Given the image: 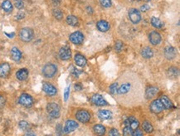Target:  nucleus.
Instances as JSON below:
<instances>
[{"label": "nucleus", "mask_w": 180, "mask_h": 136, "mask_svg": "<svg viewBox=\"0 0 180 136\" xmlns=\"http://www.w3.org/2000/svg\"><path fill=\"white\" fill-rule=\"evenodd\" d=\"M115 99L121 105L131 106L140 103L143 94V83L135 73L126 72L119 80Z\"/></svg>", "instance_id": "nucleus-1"}, {"label": "nucleus", "mask_w": 180, "mask_h": 136, "mask_svg": "<svg viewBox=\"0 0 180 136\" xmlns=\"http://www.w3.org/2000/svg\"><path fill=\"white\" fill-rule=\"evenodd\" d=\"M57 71V66L54 64H52V63H48V64L44 66L43 69H42V74L47 78H52L56 75Z\"/></svg>", "instance_id": "nucleus-2"}, {"label": "nucleus", "mask_w": 180, "mask_h": 136, "mask_svg": "<svg viewBox=\"0 0 180 136\" xmlns=\"http://www.w3.org/2000/svg\"><path fill=\"white\" fill-rule=\"evenodd\" d=\"M33 36H34V32L32 31V29L29 28V27H24L19 32L20 39L25 42L32 41L33 38Z\"/></svg>", "instance_id": "nucleus-3"}, {"label": "nucleus", "mask_w": 180, "mask_h": 136, "mask_svg": "<svg viewBox=\"0 0 180 136\" xmlns=\"http://www.w3.org/2000/svg\"><path fill=\"white\" fill-rule=\"evenodd\" d=\"M47 111L52 118L57 119L60 116V107L56 103H49L47 105Z\"/></svg>", "instance_id": "nucleus-4"}, {"label": "nucleus", "mask_w": 180, "mask_h": 136, "mask_svg": "<svg viewBox=\"0 0 180 136\" xmlns=\"http://www.w3.org/2000/svg\"><path fill=\"white\" fill-rule=\"evenodd\" d=\"M18 102H19V104H21L25 107H31L32 105H33V99L30 95L24 93V94H22L21 96L19 97Z\"/></svg>", "instance_id": "nucleus-5"}, {"label": "nucleus", "mask_w": 180, "mask_h": 136, "mask_svg": "<svg viewBox=\"0 0 180 136\" xmlns=\"http://www.w3.org/2000/svg\"><path fill=\"white\" fill-rule=\"evenodd\" d=\"M129 18L134 24H136L140 22L141 15L140 11L136 9H130L129 11Z\"/></svg>", "instance_id": "nucleus-6"}, {"label": "nucleus", "mask_w": 180, "mask_h": 136, "mask_svg": "<svg viewBox=\"0 0 180 136\" xmlns=\"http://www.w3.org/2000/svg\"><path fill=\"white\" fill-rule=\"evenodd\" d=\"M76 119L78 121L81 122V123H86L91 119V114H90V113L88 112L87 110H81L76 112Z\"/></svg>", "instance_id": "nucleus-7"}, {"label": "nucleus", "mask_w": 180, "mask_h": 136, "mask_svg": "<svg viewBox=\"0 0 180 136\" xmlns=\"http://www.w3.org/2000/svg\"><path fill=\"white\" fill-rule=\"evenodd\" d=\"M163 106L159 99H156L150 104V110L154 114H159L163 110Z\"/></svg>", "instance_id": "nucleus-8"}, {"label": "nucleus", "mask_w": 180, "mask_h": 136, "mask_svg": "<svg viewBox=\"0 0 180 136\" xmlns=\"http://www.w3.org/2000/svg\"><path fill=\"white\" fill-rule=\"evenodd\" d=\"M70 41L72 43L76 45L82 43L84 41V35L81 32H75L70 35Z\"/></svg>", "instance_id": "nucleus-9"}, {"label": "nucleus", "mask_w": 180, "mask_h": 136, "mask_svg": "<svg viewBox=\"0 0 180 136\" xmlns=\"http://www.w3.org/2000/svg\"><path fill=\"white\" fill-rule=\"evenodd\" d=\"M59 57L62 60L66 61V60H69L71 57V51L69 47H62V48L60 49L59 51Z\"/></svg>", "instance_id": "nucleus-10"}, {"label": "nucleus", "mask_w": 180, "mask_h": 136, "mask_svg": "<svg viewBox=\"0 0 180 136\" xmlns=\"http://www.w3.org/2000/svg\"><path fill=\"white\" fill-rule=\"evenodd\" d=\"M42 90H43L44 92L46 93L47 95L50 96H55V95H57V88L50 83H43Z\"/></svg>", "instance_id": "nucleus-11"}, {"label": "nucleus", "mask_w": 180, "mask_h": 136, "mask_svg": "<svg viewBox=\"0 0 180 136\" xmlns=\"http://www.w3.org/2000/svg\"><path fill=\"white\" fill-rule=\"evenodd\" d=\"M149 39L150 43L155 46V45H158V44L160 43V42H161V35L158 33V32L153 31L149 33Z\"/></svg>", "instance_id": "nucleus-12"}, {"label": "nucleus", "mask_w": 180, "mask_h": 136, "mask_svg": "<svg viewBox=\"0 0 180 136\" xmlns=\"http://www.w3.org/2000/svg\"><path fill=\"white\" fill-rule=\"evenodd\" d=\"M78 128V124L76 123L74 120L69 119L67 120L65 124V127H64V132L66 134L71 133V132L74 131Z\"/></svg>", "instance_id": "nucleus-13"}, {"label": "nucleus", "mask_w": 180, "mask_h": 136, "mask_svg": "<svg viewBox=\"0 0 180 136\" xmlns=\"http://www.w3.org/2000/svg\"><path fill=\"white\" fill-rule=\"evenodd\" d=\"M164 56L168 60H173L177 56V50L175 49V47L168 46L164 49Z\"/></svg>", "instance_id": "nucleus-14"}, {"label": "nucleus", "mask_w": 180, "mask_h": 136, "mask_svg": "<svg viewBox=\"0 0 180 136\" xmlns=\"http://www.w3.org/2000/svg\"><path fill=\"white\" fill-rule=\"evenodd\" d=\"M91 101H92L93 104H95L96 105H98V106H105V105H108V103L103 98V96H101V95H99V94L94 95L91 97Z\"/></svg>", "instance_id": "nucleus-15"}, {"label": "nucleus", "mask_w": 180, "mask_h": 136, "mask_svg": "<svg viewBox=\"0 0 180 136\" xmlns=\"http://www.w3.org/2000/svg\"><path fill=\"white\" fill-rule=\"evenodd\" d=\"M125 126H130L133 130H135L139 127V121L138 119H135V117H130L128 118L125 121Z\"/></svg>", "instance_id": "nucleus-16"}, {"label": "nucleus", "mask_w": 180, "mask_h": 136, "mask_svg": "<svg viewBox=\"0 0 180 136\" xmlns=\"http://www.w3.org/2000/svg\"><path fill=\"white\" fill-rule=\"evenodd\" d=\"M10 73V65L9 63H2L0 65V77H7Z\"/></svg>", "instance_id": "nucleus-17"}, {"label": "nucleus", "mask_w": 180, "mask_h": 136, "mask_svg": "<svg viewBox=\"0 0 180 136\" xmlns=\"http://www.w3.org/2000/svg\"><path fill=\"white\" fill-rule=\"evenodd\" d=\"M158 92V88L154 87V86H150L148 87L145 91V97L146 99L150 100L152 98H154Z\"/></svg>", "instance_id": "nucleus-18"}, {"label": "nucleus", "mask_w": 180, "mask_h": 136, "mask_svg": "<svg viewBox=\"0 0 180 136\" xmlns=\"http://www.w3.org/2000/svg\"><path fill=\"white\" fill-rule=\"evenodd\" d=\"M74 59L76 64L78 66L83 67V66H85L86 65V62H87L86 59L85 57H83L82 55H81V54H76V55H75Z\"/></svg>", "instance_id": "nucleus-19"}, {"label": "nucleus", "mask_w": 180, "mask_h": 136, "mask_svg": "<svg viewBox=\"0 0 180 136\" xmlns=\"http://www.w3.org/2000/svg\"><path fill=\"white\" fill-rule=\"evenodd\" d=\"M161 103H162L164 109H167V110H169V109H172L174 107V105L172 103V101L169 100V98L166 96H161V98L159 99Z\"/></svg>", "instance_id": "nucleus-20"}, {"label": "nucleus", "mask_w": 180, "mask_h": 136, "mask_svg": "<svg viewBox=\"0 0 180 136\" xmlns=\"http://www.w3.org/2000/svg\"><path fill=\"white\" fill-rule=\"evenodd\" d=\"M98 117L102 119V120H106V119H110L112 117V113L110 110H101L98 112Z\"/></svg>", "instance_id": "nucleus-21"}, {"label": "nucleus", "mask_w": 180, "mask_h": 136, "mask_svg": "<svg viewBox=\"0 0 180 136\" xmlns=\"http://www.w3.org/2000/svg\"><path fill=\"white\" fill-rule=\"evenodd\" d=\"M96 27L98 30L101 32H107L110 29V24L108 22H106L105 20H101L96 23Z\"/></svg>", "instance_id": "nucleus-22"}, {"label": "nucleus", "mask_w": 180, "mask_h": 136, "mask_svg": "<svg viewBox=\"0 0 180 136\" xmlns=\"http://www.w3.org/2000/svg\"><path fill=\"white\" fill-rule=\"evenodd\" d=\"M27 76H28V71L26 68H22L18 70L16 73V77L19 81H25L27 78Z\"/></svg>", "instance_id": "nucleus-23"}, {"label": "nucleus", "mask_w": 180, "mask_h": 136, "mask_svg": "<svg viewBox=\"0 0 180 136\" xmlns=\"http://www.w3.org/2000/svg\"><path fill=\"white\" fill-rule=\"evenodd\" d=\"M11 57L13 58V61L19 62L22 58V53L17 47H13L11 50Z\"/></svg>", "instance_id": "nucleus-24"}, {"label": "nucleus", "mask_w": 180, "mask_h": 136, "mask_svg": "<svg viewBox=\"0 0 180 136\" xmlns=\"http://www.w3.org/2000/svg\"><path fill=\"white\" fill-rule=\"evenodd\" d=\"M93 130H94L95 133L98 136H104L105 133H106V128H105V126H103L102 124H96V125H94Z\"/></svg>", "instance_id": "nucleus-25"}, {"label": "nucleus", "mask_w": 180, "mask_h": 136, "mask_svg": "<svg viewBox=\"0 0 180 136\" xmlns=\"http://www.w3.org/2000/svg\"><path fill=\"white\" fill-rule=\"evenodd\" d=\"M2 9H4L6 13H10L13 11V4L9 0H5L2 4Z\"/></svg>", "instance_id": "nucleus-26"}, {"label": "nucleus", "mask_w": 180, "mask_h": 136, "mask_svg": "<svg viewBox=\"0 0 180 136\" xmlns=\"http://www.w3.org/2000/svg\"><path fill=\"white\" fill-rule=\"evenodd\" d=\"M141 55H142V57H144V58L149 59V58H151V57H153L154 53H153V51L151 50V48L145 47L141 51Z\"/></svg>", "instance_id": "nucleus-27"}, {"label": "nucleus", "mask_w": 180, "mask_h": 136, "mask_svg": "<svg viewBox=\"0 0 180 136\" xmlns=\"http://www.w3.org/2000/svg\"><path fill=\"white\" fill-rule=\"evenodd\" d=\"M66 22L71 26H76L78 24V18L74 15H69L66 18Z\"/></svg>", "instance_id": "nucleus-28"}, {"label": "nucleus", "mask_w": 180, "mask_h": 136, "mask_svg": "<svg viewBox=\"0 0 180 136\" xmlns=\"http://www.w3.org/2000/svg\"><path fill=\"white\" fill-rule=\"evenodd\" d=\"M151 23L156 28H162L163 27V22L159 18H155V17L151 18Z\"/></svg>", "instance_id": "nucleus-29"}, {"label": "nucleus", "mask_w": 180, "mask_h": 136, "mask_svg": "<svg viewBox=\"0 0 180 136\" xmlns=\"http://www.w3.org/2000/svg\"><path fill=\"white\" fill-rule=\"evenodd\" d=\"M142 126H143L144 130L145 132H147V133H151V132H153V130H154V128L152 126V124L149 123V121H147V120H145V122L143 123Z\"/></svg>", "instance_id": "nucleus-30"}, {"label": "nucleus", "mask_w": 180, "mask_h": 136, "mask_svg": "<svg viewBox=\"0 0 180 136\" xmlns=\"http://www.w3.org/2000/svg\"><path fill=\"white\" fill-rule=\"evenodd\" d=\"M53 15H54V17L57 18V19H58V20H61V19L63 18V13H62L60 9H55L53 10Z\"/></svg>", "instance_id": "nucleus-31"}, {"label": "nucleus", "mask_w": 180, "mask_h": 136, "mask_svg": "<svg viewBox=\"0 0 180 136\" xmlns=\"http://www.w3.org/2000/svg\"><path fill=\"white\" fill-rule=\"evenodd\" d=\"M117 89H118V83L117 82H114L112 85H110V88H109L110 94L114 96L116 95V92H117Z\"/></svg>", "instance_id": "nucleus-32"}, {"label": "nucleus", "mask_w": 180, "mask_h": 136, "mask_svg": "<svg viewBox=\"0 0 180 136\" xmlns=\"http://www.w3.org/2000/svg\"><path fill=\"white\" fill-rule=\"evenodd\" d=\"M179 74V71L177 69V67H171L168 70V76L170 77H176Z\"/></svg>", "instance_id": "nucleus-33"}, {"label": "nucleus", "mask_w": 180, "mask_h": 136, "mask_svg": "<svg viewBox=\"0 0 180 136\" xmlns=\"http://www.w3.org/2000/svg\"><path fill=\"white\" fill-rule=\"evenodd\" d=\"M123 136H133V130L130 126H125L123 130Z\"/></svg>", "instance_id": "nucleus-34"}, {"label": "nucleus", "mask_w": 180, "mask_h": 136, "mask_svg": "<svg viewBox=\"0 0 180 136\" xmlns=\"http://www.w3.org/2000/svg\"><path fill=\"white\" fill-rule=\"evenodd\" d=\"M19 127L21 128L22 130H27L30 128V124L25 120H22V121L19 122Z\"/></svg>", "instance_id": "nucleus-35"}, {"label": "nucleus", "mask_w": 180, "mask_h": 136, "mask_svg": "<svg viewBox=\"0 0 180 136\" xmlns=\"http://www.w3.org/2000/svg\"><path fill=\"white\" fill-rule=\"evenodd\" d=\"M100 4L104 8H110L111 6V0H100Z\"/></svg>", "instance_id": "nucleus-36"}, {"label": "nucleus", "mask_w": 180, "mask_h": 136, "mask_svg": "<svg viewBox=\"0 0 180 136\" xmlns=\"http://www.w3.org/2000/svg\"><path fill=\"white\" fill-rule=\"evenodd\" d=\"M14 5L18 9H23V6H24L22 0H14Z\"/></svg>", "instance_id": "nucleus-37"}, {"label": "nucleus", "mask_w": 180, "mask_h": 136, "mask_svg": "<svg viewBox=\"0 0 180 136\" xmlns=\"http://www.w3.org/2000/svg\"><path fill=\"white\" fill-rule=\"evenodd\" d=\"M123 47H124V44L122 43L120 41L116 42V43H115V51H117V52L121 51V50L123 49Z\"/></svg>", "instance_id": "nucleus-38"}, {"label": "nucleus", "mask_w": 180, "mask_h": 136, "mask_svg": "<svg viewBox=\"0 0 180 136\" xmlns=\"http://www.w3.org/2000/svg\"><path fill=\"white\" fill-rule=\"evenodd\" d=\"M108 136H120V133H119L118 130L116 129H111L109 132V135Z\"/></svg>", "instance_id": "nucleus-39"}, {"label": "nucleus", "mask_w": 180, "mask_h": 136, "mask_svg": "<svg viewBox=\"0 0 180 136\" xmlns=\"http://www.w3.org/2000/svg\"><path fill=\"white\" fill-rule=\"evenodd\" d=\"M69 95H70V87L68 86V87L66 88L65 92H64V100H65V101H67Z\"/></svg>", "instance_id": "nucleus-40"}, {"label": "nucleus", "mask_w": 180, "mask_h": 136, "mask_svg": "<svg viewBox=\"0 0 180 136\" xmlns=\"http://www.w3.org/2000/svg\"><path fill=\"white\" fill-rule=\"evenodd\" d=\"M72 69H71V73H72V75H74L75 76H78L81 73V71H78L76 68H75L74 66H71Z\"/></svg>", "instance_id": "nucleus-41"}, {"label": "nucleus", "mask_w": 180, "mask_h": 136, "mask_svg": "<svg viewBox=\"0 0 180 136\" xmlns=\"http://www.w3.org/2000/svg\"><path fill=\"white\" fill-rule=\"evenodd\" d=\"M149 9H150V7H149L148 4H144L140 7V10L142 12H146V11H148Z\"/></svg>", "instance_id": "nucleus-42"}, {"label": "nucleus", "mask_w": 180, "mask_h": 136, "mask_svg": "<svg viewBox=\"0 0 180 136\" xmlns=\"http://www.w3.org/2000/svg\"><path fill=\"white\" fill-rule=\"evenodd\" d=\"M133 136H143V134H142V132L140 130H135V131L133 132Z\"/></svg>", "instance_id": "nucleus-43"}, {"label": "nucleus", "mask_w": 180, "mask_h": 136, "mask_svg": "<svg viewBox=\"0 0 180 136\" xmlns=\"http://www.w3.org/2000/svg\"><path fill=\"white\" fill-rule=\"evenodd\" d=\"M62 125L61 124H57V135L59 136H61V135H62Z\"/></svg>", "instance_id": "nucleus-44"}, {"label": "nucleus", "mask_w": 180, "mask_h": 136, "mask_svg": "<svg viewBox=\"0 0 180 136\" xmlns=\"http://www.w3.org/2000/svg\"><path fill=\"white\" fill-rule=\"evenodd\" d=\"M82 89V86L81 84H76L75 85V90L76 91H81Z\"/></svg>", "instance_id": "nucleus-45"}, {"label": "nucleus", "mask_w": 180, "mask_h": 136, "mask_svg": "<svg viewBox=\"0 0 180 136\" xmlns=\"http://www.w3.org/2000/svg\"><path fill=\"white\" fill-rule=\"evenodd\" d=\"M4 103H5L4 97L0 96V106H3V105H4Z\"/></svg>", "instance_id": "nucleus-46"}, {"label": "nucleus", "mask_w": 180, "mask_h": 136, "mask_svg": "<svg viewBox=\"0 0 180 136\" xmlns=\"http://www.w3.org/2000/svg\"><path fill=\"white\" fill-rule=\"evenodd\" d=\"M25 136H37L36 135V134L34 133V132H32V131H29L27 132L26 134V135Z\"/></svg>", "instance_id": "nucleus-47"}, {"label": "nucleus", "mask_w": 180, "mask_h": 136, "mask_svg": "<svg viewBox=\"0 0 180 136\" xmlns=\"http://www.w3.org/2000/svg\"><path fill=\"white\" fill-rule=\"evenodd\" d=\"M54 4H59L60 2H61V0H52Z\"/></svg>", "instance_id": "nucleus-48"}, {"label": "nucleus", "mask_w": 180, "mask_h": 136, "mask_svg": "<svg viewBox=\"0 0 180 136\" xmlns=\"http://www.w3.org/2000/svg\"><path fill=\"white\" fill-rule=\"evenodd\" d=\"M140 1H144V2H147V1H149V0H140Z\"/></svg>", "instance_id": "nucleus-49"}]
</instances>
